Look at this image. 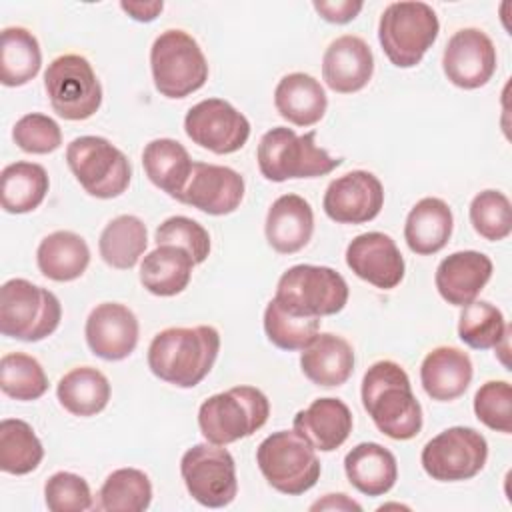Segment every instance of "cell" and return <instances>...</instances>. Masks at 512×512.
Instances as JSON below:
<instances>
[{
	"mask_svg": "<svg viewBox=\"0 0 512 512\" xmlns=\"http://www.w3.org/2000/svg\"><path fill=\"white\" fill-rule=\"evenodd\" d=\"M218 350L220 334L214 326L164 328L148 346V368L172 386L194 388L210 374Z\"/></svg>",
	"mask_w": 512,
	"mask_h": 512,
	"instance_id": "cell-1",
	"label": "cell"
},
{
	"mask_svg": "<svg viewBox=\"0 0 512 512\" xmlns=\"http://www.w3.org/2000/svg\"><path fill=\"white\" fill-rule=\"evenodd\" d=\"M156 90L166 98H186L208 80V62L198 42L184 30H164L150 48Z\"/></svg>",
	"mask_w": 512,
	"mask_h": 512,
	"instance_id": "cell-8",
	"label": "cell"
},
{
	"mask_svg": "<svg viewBox=\"0 0 512 512\" xmlns=\"http://www.w3.org/2000/svg\"><path fill=\"white\" fill-rule=\"evenodd\" d=\"M256 160L260 174L270 182L318 178L342 164V158L316 144V132L296 134L286 126H276L260 138Z\"/></svg>",
	"mask_w": 512,
	"mask_h": 512,
	"instance_id": "cell-3",
	"label": "cell"
},
{
	"mask_svg": "<svg viewBox=\"0 0 512 512\" xmlns=\"http://www.w3.org/2000/svg\"><path fill=\"white\" fill-rule=\"evenodd\" d=\"M374 74V54L368 42L354 34L332 40L322 58V78L338 94L362 90Z\"/></svg>",
	"mask_w": 512,
	"mask_h": 512,
	"instance_id": "cell-20",
	"label": "cell"
},
{
	"mask_svg": "<svg viewBox=\"0 0 512 512\" xmlns=\"http://www.w3.org/2000/svg\"><path fill=\"white\" fill-rule=\"evenodd\" d=\"M138 318L120 302H102L86 318L84 336L94 356L110 362L128 358L138 344Z\"/></svg>",
	"mask_w": 512,
	"mask_h": 512,
	"instance_id": "cell-17",
	"label": "cell"
},
{
	"mask_svg": "<svg viewBox=\"0 0 512 512\" xmlns=\"http://www.w3.org/2000/svg\"><path fill=\"white\" fill-rule=\"evenodd\" d=\"M454 228V216L450 206L442 198L426 196L418 200L406 216L404 240L408 248L418 256H430L440 252Z\"/></svg>",
	"mask_w": 512,
	"mask_h": 512,
	"instance_id": "cell-26",
	"label": "cell"
},
{
	"mask_svg": "<svg viewBox=\"0 0 512 512\" xmlns=\"http://www.w3.org/2000/svg\"><path fill=\"white\" fill-rule=\"evenodd\" d=\"M180 474L188 494L206 508H224L236 498V464L220 444L204 442L188 448L180 460Z\"/></svg>",
	"mask_w": 512,
	"mask_h": 512,
	"instance_id": "cell-13",
	"label": "cell"
},
{
	"mask_svg": "<svg viewBox=\"0 0 512 512\" xmlns=\"http://www.w3.org/2000/svg\"><path fill=\"white\" fill-rule=\"evenodd\" d=\"M0 388L20 402L38 400L48 390V376L34 356L8 352L0 360Z\"/></svg>",
	"mask_w": 512,
	"mask_h": 512,
	"instance_id": "cell-39",
	"label": "cell"
},
{
	"mask_svg": "<svg viewBox=\"0 0 512 512\" xmlns=\"http://www.w3.org/2000/svg\"><path fill=\"white\" fill-rule=\"evenodd\" d=\"M310 510H362V506L350 500L346 494H326L322 500H316Z\"/></svg>",
	"mask_w": 512,
	"mask_h": 512,
	"instance_id": "cell-48",
	"label": "cell"
},
{
	"mask_svg": "<svg viewBox=\"0 0 512 512\" xmlns=\"http://www.w3.org/2000/svg\"><path fill=\"white\" fill-rule=\"evenodd\" d=\"M314 10L332 24H346L350 20H354L360 10L364 8V4L360 0H336V2H314L312 4Z\"/></svg>",
	"mask_w": 512,
	"mask_h": 512,
	"instance_id": "cell-46",
	"label": "cell"
},
{
	"mask_svg": "<svg viewBox=\"0 0 512 512\" xmlns=\"http://www.w3.org/2000/svg\"><path fill=\"white\" fill-rule=\"evenodd\" d=\"M348 482L366 496H384L398 480L394 454L378 442H360L344 458Z\"/></svg>",
	"mask_w": 512,
	"mask_h": 512,
	"instance_id": "cell-27",
	"label": "cell"
},
{
	"mask_svg": "<svg viewBox=\"0 0 512 512\" xmlns=\"http://www.w3.org/2000/svg\"><path fill=\"white\" fill-rule=\"evenodd\" d=\"M152 502V482L138 468H118L106 476L98 490V510L142 512Z\"/></svg>",
	"mask_w": 512,
	"mask_h": 512,
	"instance_id": "cell-37",
	"label": "cell"
},
{
	"mask_svg": "<svg viewBox=\"0 0 512 512\" xmlns=\"http://www.w3.org/2000/svg\"><path fill=\"white\" fill-rule=\"evenodd\" d=\"M14 144L28 154H50L62 144L58 122L46 114L30 112L16 120L12 128Z\"/></svg>",
	"mask_w": 512,
	"mask_h": 512,
	"instance_id": "cell-44",
	"label": "cell"
},
{
	"mask_svg": "<svg viewBox=\"0 0 512 512\" xmlns=\"http://www.w3.org/2000/svg\"><path fill=\"white\" fill-rule=\"evenodd\" d=\"M470 222L484 240L498 242L512 232V204L500 190H482L470 202Z\"/></svg>",
	"mask_w": 512,
	"mask_h": 512,
	"instance_id": "cell-41",
	"label": "cell"
},
{
	"mask_svg": "<svg viewBox=\"0 0 512 512\" xmlns=\"http://www.w3.org/2000/svg\"><path fill=\"white\" fill-rule=\"evenodd\" d=\"M488 460L486 438L468 426H452L436 434L422 448L424 472L438 482L470 480Z\"/></svg>",
	"mask_w": 512,
	"mask_h": 512,
	"instance_id": "cell-12",
	"label": "cell"
},
{
	"mask_svg": "<svg viewBox=\"0 0 512 512\" xmlns=\"http://www.w3.org/2000/svg\"><path fill=\"white\" fill-rule=\"evenodd\" d=\"M62 320V306L54 292L26 278L6 280L0 288V332L22 342L48 338Z\"/></svg>",
	"mask_w": 512,
	"mask_h": 512,
	"instance_id": "cell-5",
	"label": "cell"
},
{
	"mask_svg": "<svg viewBox=\"0 0 512 512\" xmlns=\"http://www.w3.org/2000/svg\"><path fill=\"white\" fill-rule=\"evenodd\" d=\"M320 318L298 316L284 310L274 298L264 310V332L280 350H304L318 334Z\"/></svg>",
	"mask_w": 512,
	"mask_h": 512,
	"instance_id": "cell-40",
	"label": "cell"
},
{
	"mask_svg": "<svg viewBox=\"0 0 512 512\" xmlns=\"http://www.w3.org/2000/svg\"><path fill=\"white\" fill-rule=\"evenodd\" d=\"M266 240L278 254L302 250L314 232V212L308 200L298 194L278 196L266 214Z\"/></svg>",
	"mask_w": 512,
	"mask_h": 512,
	"instance_id": "cell-23",
	"label": "cell"
},
{
	"mask_svg": "<svg viewBox=\"0 0 512 512\" xmlns=\"http://www.w3.org/2000/svg\"><path fill=\"white\" fill-rule=\"evenodd\" d=\"M44 88L52 110L64 120H86L102 104V86L92 64L80 54L54 58L44 72Z\"/></svg>",
	"mask_w": 512,
	"mask_h": 512,
	"instance_id": "cell-11",
	"label": "cell"
},
{
	"mask_svg": "<svg viewBox=\"0 0 512 512\" xmlns=\"http://www.w3.org/2000/svg\"><path fill=\"white\" fill-rule=\"evenodd\" d=\"M192 256L174 244H160L148 252L140 264V282L154 296H176L184 292L192 278Z\"/></svg>",
	"mask_w": 512,
	"mask_h": 512,
	"instance_id": "cell-29",
	"label": "cell"
},
{
	"mask_svg": "<svg viewBox=\"0 0 512 512\" xmlns=\"http://www.w3.org/2000/svg\"><path fill=\"white\" fill-rule=\"evenodd\" d=\"M142 166L156 188L178 200L192 176L194 162L178 140L156 138L144 146Z\"/></svg>",
	"mask_w": 512,
	"mask_h": 512,
	"instance_id": "cell-30",
	"label": "cell"
},
{
	"mask_svg": "<svg viewBox=\"0 0 512 512\" xmlns=\"http://www.w3.org/2000/svg\"><path fill=\"white\" fill-rule=\"evenodd\" d=\"M354 362L350 342L332 332H318L300 354V368L304 376L322 388L346 384L354 372Z\"/></svg>",
	"mask_w": 512,
	"mask_h": 512,
	"instance_id": "cell-25",
	"label": "cell"
},
{
	"mask_svg": "<svg viewBox=\"0 0 512 512\" xmlns=\"http://www.w3.org/2000/svg\"><path fill=\"white\" fill-rule=\"evenodd\" d=\"M154 240H156V246L174 244V246L184 248L192 256L194 264H202L210 254V234H208V230L200 222H196L188 216H170V218H166L156 228Z\"/></svg>",
	"mask_w": 512,
	"mask_h": 512,
	"instance_id": "cell-43",
	"label": "cell"
},
{
	"mask_svg": "<svg viewBox=\"0 0 512 512\" xmlns=\"http://www.w3.org/2000/svg\"><path fill=\"white\" fill-rule=\"evenodd\" d=\"M56 396L72 416H96L108 406L110 382L98 368L78 366L58 380Z\"/></svg>",
	"mask_w": 512,
	"mask_h": 512,
	"instance_id": "cell-32",
	"label": "cell"
},
{
	"mask_svg": "<svg viewBox=\"0 0 512 512\" xmlns=\"http://www.w3.org/2000/svg\"><path fill=\"white\" fill-rule=\"evenodd\" d=\"M362 406L374 426L392 440H410L422 430V406L406 370L392 360L374 362L362 378Z\"/></svg>",
	"mask_w": 512,
	"mask_h": 512,
	"instance_id": "cell-2",
	"label": "cell"
},
{
	"mask_svg": "<svg viewBox=\"0 0 512 512\" xmlns=\"http://www.w3.org/2000/svg\"><path fill=\"white\" fill-rule=\"evenodd\" d=\"M348 268L364 282L392 290L404 278V258L396 242L384 232L358 234L346 248Z\"/></svg>",
	"mask_w": 512,
	"mask_h": 512,
	"instance_id": "cell-19",
	"label": "cell"
},
{
	"mask_svg": "<svg viewBox=\"0 0 512 512\" xmlns=\"http://www.w3.org/2000/svg\"><path fill=\"white\" fill-rule=\"evenodd\" d=\"M440 22L426 2H392L378 22V40L386 58L398 68L420 64L436 42Z\"/></svg>",
	"mask_w": 512,
	"mask_h": 512,
	"instance_id": "cell-7",
	"label": "cell"
},
{
	"mask_svg": "<svg viewBox=\"0 0 512 512\" xmlns=\"http://www.w3.org/2000/svg\"><path fill=\"white\" fill-rule=\"evenodd\" d=\"M148 246L146 224L132 214L112 218L98 240L102 260L116 270H130L138 264Z\"/></svg>",
	"mask_w": 512,
	"mask_h": 512,
	"instance_id": "cell-34",
	"label": "cell"
},
{
	"mask_svg": "<svg viewBox=\"0 0 512 512\" xmlns=\"http://www.w3.org/2000/svg\"><path fill=\"white\" fill-rule=\"evenodd\" d=\"M492 260L478 250L446 256L434 274L438 294L452 306H466L478 298L492 276Z\"/></svg>",
	"mask_w": 512,
	"mask_h": 512,
	"instance_id": "cell-21",
	"label": "cell"
},
{
	"mask_svg": "<svg viewBox=\"0 0 512 512\" xmlns=\"http://www.w3.org/2000/svg\"><path fill=\"white\" fill-rule=\"evenodd\" d=\"M50 188L48 172L36 162H12L0 174V202L8 214L36 210Z\"/></svg>",
	"mask_w": 512,
	"mask_h": 512,
	"instance_id": "cell-33",
	"label": "cell"
},
{
	"mask_svg": "<svg viewBox=\"0 0 512 512\" xmlns=\"http://www.w3.org/2000/svg\"><path fill=\"white\" fill-rule=\"evenodd\" d=\"M120 8L136 22H152L156 20V16H160L164 2H120Z\"/></svg>",
	"mask_w": 512,
	"mask_h": 512,
	"instance_id": "cell-47",
	"label": "cell"
},
{
	"mask_svg": "<svg viewBox=\"0 0 512 512\" xmlns=\"http://www.w3.org/2000/svg\"><path fill=\"white\" fill-rule=\"evenodd\" d=\"M474 414L490 430L512 432V386L506 380H488L474 394Z\"/></svg>",
	"mask_w": 512,
	"mask_h": 512,
	"instance_id": "cell-42",
	"label": "cell"
},
{
	"mask_svg": "<svg viewBox=\"0 0 512 512\" xmlns=\"http://www.w3.org/2000/svg\"><path fill=\"white\" fill-rule=\"evenodd\" d=\"M38 270L54 282H72L80 278L90 264L86 240L70 230H56L42 238L36 250Z\"/></svg>",
	"mask_w": 512,
	"mask_h": 512,
	"instance_id": "cell-31",
	"label": "cell"
},
{
	"mask_svg": "<svg viewBox=\"0 0 512 512\" xmlns=\"http://www.w3.org/2000/svg\"><path fill=\"white\" fill-rule=\"evenodd\" d=\"M274 300L298 316H332L344 310L348 284L334 268L296 264L280 276Z\"/></svg>",
	"mask_w": 512,
	"mask_h": 512,
	"instance_id": "cell-9",
	"label": "cell"
},
{
	"mask_svg": "<svg viewBox=\"0 0 512 512\" xmlns=\"http://www.w3.org/2000/svg\"><path fill=\"white\" fill-rule=\"evenodd\" d=\"M274 106L278 114L294 126H314L328 108V98L322 84L306 74L292 72L280 78L274 90Z\"/></svg>",
	"mask_w": 512,
	"mask_h": 512,
	"instance_id": "cell-28",
	"label": "cell"
},
{
	"mask_svg": "<svg viewBox=\"0 0 512 512\" xmlns=\"http://www.w3.org/2000/svg\"><path fill=\"white\" fill-rule=\"evenodd\" d=\"M44 458L40 438L32 426L20 418L0 422V470L14 476L34 472Z\"/></svg>",
	"mask_w": 512,
	"mask_h": 512,
	"instance_id": "cell-36",
	"label": "cell"
},
{
	"mask_svg": "<svg viewBox=\"0 0 512 512\" xmlns=\"http://www.w3.org/2000/svg\"><path fill=\"white\" fill-rule=\"evenodd\" d=\"M446 78L462 88L476 90L490 82L496 72V48L480 28H462L454 32L442 54Z\"/></svg>",
	"mask_w": 512,
	"mask_h": 512,
	"instance_id": "cell-16",
	"label": "cell"
},
{
	"mask_svg": "<svg viewBox=\"0 0 512 512\" xmlns=\"http://www.w3.org/2000/svg\"><path fill=\"white\" fill-rule=\"evenodd\" d=\"M270 416L266 394L254 386H234L206 398L198 408V426L212 444H232L252 436Z\"/></svg>",
	"mask_w": 512,
	"mask_h": 512,
	"instance_id": "cell-4",
	"label": "cell"
},
{
	"mask_svg": "<svg viewBox=\"0 0 512 512\" xmlns=\"http://www.w3.org/2000/svg\"><path fill=\"white\" fill-rule=\"evenodd\" d=\"M474 376L470 356L456 346H438L430 350L420 366L424 392L438 402L460 398Z\"/></svg>",
	"mask_w": 512,
	"mask_h": 512,
	"instance_id": "cell-24",
	"label": "cell"
},
{
	"mask_svg": "<svg viewBox=\"0 0 512 512\" xmlns=\"http://www.w3.org/2000/svg\"><path fill=\"white\" fill-rule=\"evenodd\" d=\"M42 66V52L36 36L22 26L2 30L0 82L8 88L24 86L36 78Z\"/></svg>",
	"mask_w": 512,
	"mask_h": 512,
	"instance_id": "cell-35",
	"label": "cell"
},
{
	"mask_svg": "<svg viewBox=\"0 0 512 512\" xmlns=\"http://www.w3.org/2000/svg\"><path fill=\"white\" fill-rule=\"evenodd\" d=\"M66 162L84 192L94 198H116L126 192L132 180L126 154L102 136L74 138L66 148Z\"/></svg>",
	"mask_w": 512,
	"mask_h": 512,
	"instance_id": "cell-10",
	"label": "cell"
},
{
	"mask_svg": "<svg viewBox=\"0 0 512 512\" xmlns=\"http://www.w3.org/2000/svg\"><path fill=\"white\" fill-rule=\"evenodd\" d=\"M256 464L266 482L286 496L308 492L322 470L316 448L294 430H278L266 436L258 444Z\"/></svg>",
	"mask_w": 512,
	"mask_h": 512,
	"instance_id": "cell-6",
	"label": "cell"
},
{
	"mask_svg": "<svg viewBox=\"0 0 512 512\" xmlns=\"http://www.w3.org/2000/svg\"><path fill=\"white\" fill-rule=\"evenodd\" d=\"M186 136L214 154L238 152L250 138V122L230 102L206 98L184 116Z\"/></svg>",
	"mask_w": 512,
	"mask_h": 512,
	"instance_id": "cell-14",
	"label": "cell"
},
{
	"mask_svg": "<svg viewBox=\"0 0 512 512\" xmlns=\"http://www.w3.org/2000/svg\"><path fill=\"white\" fill-rule=\"evenodd\" d=\"M384 206V186L368 170H352L332 180L324 192L322 208L338 224H364Z\"/></svg>",
	"mask_w": 512,
	"mask_h": 512,
	"instance_id": "cell-15",
	"label": "cell"
},
{
	"mask_svg": "<svg viewBox=\"0 0 512 512\" xmlns=\"http://www.w3.org/2000/svg\"><path fill=\"white\" fill-rule=\"evenodd\" d=\"M44 500L52 512H84L92 508L88 482L74 472H54L44 484Z\"/></svg>",
	"mask_w": 512,
	"mask_h": 512,
	"instance_id": "cell-45",
	"label": "cell"
},
{
	"mask_svg": "<svg viewBox=\"0 0 512 512\" xmlns=\"http://www.w3.org/2000/svg\"><path fill=\"white\" fill-rule=\"evenodd\" d=\"M510 326L504 320L500 308L486 300H474L462 306L458 320V336L460 340L474 350H490L496 348Z\"/></svg>",
	"mask_w": 512,
	"mask_h": 512,
	"instance_id": "cell-38",
	"label": "cell"
},
{
	"mask_svg": "<svg viewBox=\"0 0 512 512\" xmlns=\"http://www.w3.org/2000/svg\"><path fill=\"white\" fill-rule=\"evenodd\" d=\"M244 178L220 164L194 162L192 176L178 202L210 216L232 214L244 198Z\"/></svg>",
	"mask_w": 512,
	"mask_h": 512,
	"instance_id": "cell-18",
	"label": "cell"
},
{
	"mask_svg": "<svg viewBox=\"0 0 512 512\" xmlns=\"http://www.w3.org/2000/svg\"><path fill=\"white\" fill-rule=\"evenodd\" d=\"M352 426L350 408L332 396L316 398L308 408L296 412L292 422V430L320 452L340 448L348 440Z\"/></svg>",
	"mask_w": 512,
	"mask_h": 512,
	"instance_id": "cell-22",
	"label": "cell"
}]
</instances>
